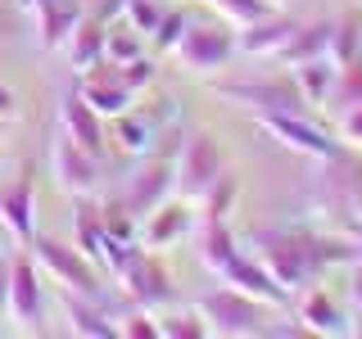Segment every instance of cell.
I'll return each instance as SVG.
<instances>
[{
    "label": "cell",
    "instance_id": "obj_1",
    "mask_svg": "<svg viewBox=\"0 0 362 339\" xmlns=\"http://www.w3.org/2000/svg\"><path fill=\"white\" fill-rule=\"evenodd\" d=\"M249 249L290 299L313 290L326 267H349L358 258V244L331 231H254Z\"/></svg>",
    "mask_w": 362,
    "mask_h": 339
},
{
    "label": "cell",
    "instance_id": "obj_2",
    "mask_svg": "<svg viewBox=\"0 0 362 339\" xmlns=\"http://www.w3.org/2000/svg\"><path fill=\"white\" fill-rule=\"evenodd\" d=\"M28 249H32V263H37L64 294H77V299H95L100 303V294H105V271L90 263L77 244H59V240L37 235Z\"/></svg>",
    "mask_w": 362,
    "mask_h": 339
},
{
    "label": "cell",
    "instance_id": "obj_3",
    "mask_svg": "<svg viewBox=\"0 0 362 339\" xmlns=\"http://www.w3.org/2000/svg\"><path fill=\"white\" fill-rule=\"evenodd\" d=\"M195 316L204 321V335L218 339H249L263 335V303L240 294L235 285H218L195 303Z\"/></svg>",
    "mask_w": 362,
    "mask_h": 339
},
{
    "label": "cell",
    "instance_id": "obj_4",
    "mask_svg": "<svg viewBox=\"0 0 362 339\" xmlns=\"http://www.w3.org/2000/svg\"><path fill=\"white\" fill-rule=\"evenodd\" d=\"M222 172H226V163H222L218 141L209 131H190L173 158V195L186 203H199Z\"/></svg>",
    "mask_w": 362,
    "mask_h": 339
},
{
    "label": "cell",
    "instance_id": "obj_5",
    "mask_svg": "<svg viewBox=\"0 0 362 339\" xmlns=\"http://www.w3.org/2000/svg\"><path fill=\"white\" fill-rule=\"evenodd\" d=\"M113 280H118L122 294L145 312L163 308V303L173 299V276H168V267L158 263V254H150V249H141V244L122 249L118 267H113Z\"/></svg>",
    "mask_w": 362,
    "mask_h": 339
},
{
    "label": "cell",
    "instance_id": "obj_6",
    "mask_svg": "<svg viewBox=\"0 0 362 339\" xmlns=\"http://www.w3.org/2000/svg\"><path fill=\"white\" fill-rule=\"evenodd\" d=\"M177 127V100H158L154 109H127L113 118V145L127 158H145L158 150V141H168V131Z\"/></svg>",
    "mask_w": 362,
    "mask_h": 339
},
{
    "label": "cell",
    "instance_id": "obj_7",
    "mask_svg": "<svg viewBox=\"0 0 362 339\" xmlns=\"http://www.w3.org/2000/svg\"><path fill=\"white\" fill-rule=\"evenodd\" d=\"M173 59L186 68V73H222L226 64L235 59V37L222 28H213V23H190L186 32H181V41L173 45Z\"/></svg>",
    "mask_w": 362,
    "mask_h": 339
},
{
    "label": "cell",
    "instance_id": "obj_8",
    "mask_svg": "<svg viewBox=\"0 0 362 339\" xmlns=\"http://www.w3.org/2000/svg\"><path fill=\"white\" fill-rule=\"evenodd\" d=\"M258 127H263L272 141H281L286 150L303 154V158H317V163H322V158L344 154L335 136L322 131V127L308 118V113H263V118H258Z\"/></svg>",
    "mask_w": 362,
    "mask_h": 339
},
{
    "label": "cell",
    "instance_id": "obj_9",
    "mask_svg": "<svg viewBox=\"0 0 362 339\" xmlns=\"http://www.w3.org/2000/svg\"><path fill=\"white\" fill-rule=\"evenodd\" d=\"M226 105L235 109H249L254 118H263V113H308L303 105L308 100L299 95V86H276V82H218L213 86Z\"/></svg>",
    "mask_w": 362,
    "mask_h": 339
},
{
    "label": "cell",
    "instance_id": "obj_10",
    "mask_svg": "<svg viewBox=\"0 0 362 339\" xmlns=\"http://www.w3.org/2000/svg\"><path fill=\"white\" fill-rule=\"evenodd\" d=\"M9 321L18 331L37 335L41 321H45V290H41V276H37V263L32 258H9Z\"/></svg>",
    "mask_w": 362,
    "mask_h": 339
},
{
    "label": "cell",
    "instance_id": "obj_11",
    "mask_svg": "<svg viewBox=\"0 0 362 339\" xmlns=\"http://www.w3.org/2000/svg\"><path fill=\"white\" fill-rule=\"evenodd\" d=\"M50 172H54V186H59L64 195L86 199L90 190H95V181H100V154L82 150L77 141H68L59 131L54 145H50Z\"/></svg>",
    "mask_w": 362,
    "mask_h": 339
},
{
    "label": "cell",
    "instance_id": "obj_12",
    "mask_svg": "<svg viewBox=\"0 0 362 339\" xmlns=\"http://www.w3.org/2000/svg\"><path fill=\"white\" fill-rule=\"evenodd\" d=\"M77 95H82L86 105L100 113V118H118V113H127L136 100H141V95H136V90L118 77V68H113L109 59L100 64V68H90V73H82Z\"/></svg>",
    "mask_w": 362,
    "mask_h": 339
},
{
    "label": "cell",
    "instance_id": "obj_13",
    "mask_svg": "<svg viewBox=\"0 0 362 339\" xmlns=\"http://www.w3.org/2000/svg\"><path fill=\"white\" fill-rule=\"evenodd\" d=\"M37 23V45L41 50H64V41L73 37V28L82 23L86 5L82 0H18Z\"/></svg>",
    "mask_w": 362,
    "mask_h": 339
},
{
    "label": "cell",
    "instance_id": "obj_14",
    "mask_svg": "<svg viewBox=\"0 0 362 339\" xmlns=\"http://www.w3.org/2000/svg\"><path fill=\"white\" fill-rule=\"evenodd\" d=\"M168 190H173V163L158 158V154H145V167L127 181V190H122V213L145 218V213H154L158 203L168 199Z\"/></svg>",
    "mask_w": 362,
    "mask_h": 339
},
{
    "label": "cell",
    "instance_id": "obj_15",
    "mask_svg": "<svg viewBox=\"0 0 362 339\" xmlns=\"http://www.w3.org/2000/svg\"><path fill=\"white\" fill-rule=\"evenodd\" d=\"M299 299V321H303V331H313V335H326V339H339V335H354L358 326H354V308H344V303L335 299V294H326V290H303V294H294Z\"/></svg>",
    "mask_w": 362,
    "mask_h": 339
},
{
    "label": "cell",
    "instance_id": "obj_16",
    "mask_svg": "<svg viewBox=\"0 0 362 339\" xmlns=\"http://www.w3.org/2000/svg\"><path fill=\"white\" fill-rule=\"evenodd\" d=\"M73 226H77V249H82V254H86L100 271H105V276H113V267H118V258H122V249H127V244H118V240L109 235L105 213L90 208L86 199H77V222H73Z\"/></svg>",
    "mask_w": 362,
    "mask_h": 339
},
{
    "label": "cell",
    "instance_id": "obj_17",
    "mask_svg": "<svg viewBox=\"0 0 362 339\" xmlns=\"http://www.w3.org/2000/svg\"><path fill=\"white\" fill-rule=\"evenodd\" d=\"M186 235H190V208H186V199H173V203L163 199L154 213H145V226L136 231V244L150 249V254H163L168 244L186 240Z\"/></svg>",
    "mask_w": 362,
    "mask_h": 339
},
{
    "label": "cell",
    "instance_id": "obj_18",
    "mask_svg": "<svg viewBox=\"0 0 362 339\" xmlns=\"http://www.w3.org/2000/svg\"><path fill=\"white\" fill-rule=\"evenodd\" d=\"M218 280H222V285H235L240 294H249V299H258V303H286V299H290V294L281 290L276 280H272V271L258 263L254 254H245V249L222 267Z\"/></svg>",
    "mask_w": 362,
    "mask_h": 339
},
{
    "label": "cell",
    "instance_id": "obj_19",
    "mask_svg": "<svg viewBox=\"0 0 362 339\" xmlns=\"http://www.w3.org/2000/svg\"><path fill=\"white\" fill-rule=\"evenodd\" d=\"M0 226H5L18 244L37 240V190H32L28 177L14 181L9 190H0Z\"/></svg>",
    "mask_w": 362,
    "mask_h": 339
},
{
    "label": "cell",
    "instance_id": "obj_20",
    "mask_svg": "<svg viewBox=\"0 0 362 339\" xmlns=\"http://www.w3.org/2000/svg\"><path fill=\"white\" fill-rule=\"evenodd\" d=\"M195 254H199V267L204 271L222 276V267L240 254V240L231 235L226 218H199V226H195Z\"/></svg>",
    "mask_w": 362,
    "mask_h": 339
},
{
    "label": "cell",
    "instance_id": "obj_21",
    "mask_svg": "<svg viewBox=\"0 0 362 339\" xmlns=\"http://www.w3.org/2000/svg\"><path fill=\"white\" fill-rule=\"evenodd\" d=\"M294 32H299V23H294V18L267 14V18H258V23H249V28H240L235 50H240V54H254V59H272V54H281V50L290 45Z\"/></svg>",
    "mask_w": 362,
    "mask_h": 339
},
{
    "label": "cell",
    "instance_id": "obj_22",
    "mask_svg": "<svg viewBox=\"0 0 362 339\" xmlns=\"http://www.w3.org/2000/svg\"><path fill=\"white\" fill-rule=\"evenodd\" d=\"M59 131L68 136V141H77L82 150L90 154H100L105 150V131H100V113L86 105L82 95H64V105H59Z\"/></svg>",
    "mask_w": 362,
    "mask_h": 339
},
{
    "label": "cell",
    "instance_id": "obj_23",
    "mask_svg": "<svg viewBox=\"0 0 362 339\" xmlns=\"http://www.w3.org/2000/svg\"><path fill=\"white\" fill-rule=\"evenodd\" d=\"M105 32H109V28H105L95 14H82V23L73 28V37L64 41V54H68V64H73L77 77L105 64Z\"/></svg>",
    "mask_w": 362,
    "mask_h": 339
},
{
    "label": "cell",
    "instance_id": "obj_24",
    "mask_svg": "<svg viewBox=\"0 0 362 339\" xmlns=\"http://www.w3.org/2000/svg\"><path fill=\"white\" fill-rule=\"evenodd\" d=\"M64 316H68V331L82 335V339H113V335H118L113 316L100 308L95 299H77V294H64Z\"/></svg>",
    "mask_w": 362,
    "mask_h": 339
},
{
    "label": "cell",
    "instance_id": "obj_25",
    "mask_svg": "<svg viewBox=\"0 0 362 339\" xmlns=\"http://www.w3.org/2000/svg\"><path fill=\"white\" fill-rule=\"evenodd\" d=\"M335 73H339V64L331 59V54H317V59L294 64V86H299V95L308 100V105L326 109V100H331V86H335Z\"/></svg>",
    "mask_w": 362,
    "mask_h": 339
},
{
    "label": "cell",
    "instance_id": "obj_26",
    "mask_svg": "<svg viewBox=\"0 0 362 339\" xmlns=\"http://www.w3.org/2000/svg\"><path fill=\"white\" fill-rule=\"evenodd\" d=\"M331 32H335V23H313V28H303V23H299V32H294L290 45L281 50V59L294 68V64H303V59H317V54H326V45H331Z\"/></svg>",
    "mask_w": 362,
    "mask_h": 339
},
{
    "label": "cell",
    "instance_id": "obj_27",
    "mask_svg": "<svg viewBox=\"0 0 362 339\" xmlns=\"http://www.w3.org/2000/svg\"><path fill=\"white\" fill-rule=\"evenodd\" d=\"M362 105V54L358 59H349V64H339V73H335V86H331V100H326V113H344V109H354Z\"/></svg>",
    "mask_w": 362,
    "mask_h": 339
},
{
    "label": "cell",
    "instance_id": "obj_28",
    "mask_svg": "<svg viewBox=\"0 0 362 339\" xmlns=\"http://www.w3.org/2000/svg\"><path fill=\"white\" fill-rule=\"evenodd\" d=\"M163 14H168V9L154 5V0H127V5H122V23H127L132 32H141V37H154L158 23H163Z\"/></svg>",
    "mask_w": 362,
    "mask_h": 339
},
{
    "label": "cell",
    "instance_id": "obj_29",
    "mask_svg": "<svg viewBox=\"0 0 362 339\" xmlns=\"http://www.w3.org/2000/svg\"><path fill=\"white\" fill-rule=\"evenodd\" d=\"M209 5L218 9L226 23H235V28H249V23H258V18L272 14L267 0H209Z\"/></svg>",
    "mask_w": 362,
    "mask_h": 339
},
{
    "label": "cell",
    "instance_id": "obj_30",
    "mask_svg": "<svg viewBox=\"0 0 362 339\" xmlns=\"http://www.w3.org/2000/svg\"><path fill=\"white\" fill-rule=\"evenodd\" d=\"M105 59H109V64H132V59H141V32H132V28H109V32H105Z\"/></svg>",
    "mask_w": 362,
    "mask_h": 339
},
{
    "label": "cell",
    "instance_id": "obj_31",
    "mask_svg": "<svg viewBox=\"0 0 362 339\" xmlns=\"http://www.w3.org/2000/svg\"><path fill=\"white\" fill-rule=\"evenodd\" d=\"M231 203H235V177L222 172L218 181H213V190L199 199V208H204L199 218H226V213H231Z\"/></svg>",
    "mask_w": 362,
    "mask_h": 339
},
{
    "label": "cell",
    "instance_id": "obj_32",
    "mask_svg": "<svg viewBox=\"0 0 362 339\" xmlns=\"http://www.w3.org/2000/svg\"><path fill=\"white\" fill-rule=\"evenodd\" d=\"M158 339H204V321L195 312H173L158 321Z\"/></svg>",
    "mask_w": 362,
    "mask_h": 339
},
{
    "label": "cell",
    "instance_id": "obj_33",
    "mask_svg": "<svg viewBox=\"0 0 362 339\" xmlns=\"http://www.w3.org/2000/svg\"><path fill=\"white\" fill-rule=\"evenodd\" d=\"M113 68H118V77L136 90V95H141V90H150V86H154V77H158V68L145 59V54H141V59H132V64H113Z\"/></svg>",
    "mask_w": 362,
    "mask_h": 339
},
{
    "label": "cell",
    "instance_id": "obj_34",
    "mask_svg": "<svg viewBox=\"0 0 362 339\" xmlns=\"http://www.w3.org/2000/svg\"><path fill=\"white\" fill-rule=\"evenodd\" d=\"M186 28H190L186 14H163V23H158V32H154V45L173 54V45L181 41V32H186Z\"/></svg>",
    "mask_w": 362,
    "mask_h": 339
},
{
    "label": "cell",
    "instance_id": "obj_35",
    "mask_svg": "<svg viewBox=\"0 0 362 339\" xmlns=\"http://www.w3.org/2000/svg\"><path fill=\"white\" fill-rule=\"evenodd\" d=\"M118 335H136V339H158V326H150V312H145V308H136L132 316H127V321H122L118 326Z\"/></svg>",
    "mask_w": 362,
    "mask_h": 339
},
{
    "label": "cell",
    "instance_id": "obj_36",
    "mask_svg": "<svg viewBox=\"0 0 362 339\" xmlns=\"http://www.w3.org/2000/svg\"><path fill=\"white\" fill-rule=\"evenodd\" d=\"M339 136H344L349 145H358V150H362V105H354V109L339 113Z\"/></svg>",
    "mask_w": 362,
    "mask_h": 339
},
{
    "label": "cell",
    "instance_id": "obj_37",
    "mask_svg": "<svg viewBox=\"0 0 362 339\" xmlns=\"http://www.w3.org/2000/svg\"><path fill=\"white\" fill-rule=\"evenodd\" d=\"M344 294H349V308L362 312V258L349 263V285H344Z\"/></svg>",
    "mask_w": 362,
    "mask_h": 339
},
{
    "label": "cell",
    "instance_id": "obj_38",
    "mask_svg": "<svg viewBox=\"0 0 362 339\" xmlns=\"http://www.w3.org/2000/svg\"><path fill=\"white\" fill-rule=\"evenodd\" d=\"M14 113H18V100H14V90L0 82V122H14Z\"/></svg>",
    "mask_w": 362,
    "mask_h": 339
},
{
    "label": "cell",
    "instance_id": "obj_39",
    "mask_svg": "<svg viewBox=\"0 0 362 339\" xmlns=\"http://www.w3.org/2000/svg\"><path fill=\"white\" fill-rule=\"evenodd\" d=\"M9 312V263H0V316Z\"/></svg>",
    "mask_w": 362,
    "mask_h": 339
},
{
    "label": "cell",
    "instance_id": "obj_40",
    "mask_svg": "<svg viewBox=\"0 0 362 339\" xmlns=\"http://www.w3.org/2000/svg\"><path fill=\"white\" fill-rule=\"evenodd\" d=\"M354 32H358V54H362V28H354Z\"/></svg>",
    "mask_w": 362,
    "mask_h": 339
},
{
    "label": "cell",
    "instance_id": "obj_41",
    "mask_svg": "<svg viewBox=\"0 0 362 339\" xmlns=\"http://www.w3.org/2000/svg\"><path fill=\"white\" fill-rule=\"evenodd\" d=\"M5 127H9V122H0V141H5Z\"/></svg>",
    "mask_w": 362,
    "mask_h": 339
},
{
    "label": "cell",
    "instance_id": "obj_42",
    "mask_svg": "<svg viewBox=\"0 0 362 339\" xmlns=\"http://www.w3.org/2000/svg\"><path fill=\"white\" fill-rule=\"evenodd\" d=\"M267 5H272V9H276V0H267Z\"/></svg>",
    "mask_w": 362,
    "mask_h": 339
}]
</instances>
